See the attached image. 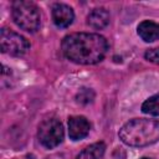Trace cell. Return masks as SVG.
Listing matches in <instances>:
<instances>
[{
	"instance_id": "obj_13",
	"label": "cell",
	"mask_w": 159,
	"mask_h": 159,
	"mask_svg": "<svg viewBox=\"0 0 159 159\" xmlns=\"http://www.w3.org/2000/svg\"><path fill=\"white\" fill-rule=\"evenodd\" d=\"M144 57H145L147 61H149L152 63H155V65H159V47L147 50L145 53H144Z\"/></svg>"
},
{
	"instance_id": "obj_10",
	"label": "cell",
	"mask_w": 159,
	"mask_h": 159,
	"mask_svg": "<svg viewBox=\"0 0 159 159\" xmlns=\"http://www.w3.org/2000/svg\"><path fill=\"white\" fill-rule=\"evenodd\" d=\"M104 152H106V144L103 142H97L86 147L82 152H80L76 159H102Z\"/></svg>"
},
{
	"instance_id": "obj_4",
	"label": "cell",
	"mask_w": 159,
	"mask_h": 159,
	"mask_svg": "<svg viewBox=\"0 0 159 159\" xmlns=\"http://www.w3.org/2000/svg\"><path fill=\"white\" fill-rule=\"evenodd\" d=\"M63 125L56 118L45 119L39 125L37 138L40 143L47 149H53L57 145H60V143L63 140Z\"/></svg>"
},
{
	"instance_id": "obj_7",
	"label": "cell",
	"mask_w": 159,
	"mask_h": 159,
	"mask_svg": "<svg viewBox=\"0 0 159 159\" xmlns=\"http://www.w3.org/2000/svg\"><path fill=\"white\" fill-rule=\"evenodd\" d=\"M75 19V12L71 6L66 4H55L52 6V20L57 27H68Z\"/></svg>"
},
{
	"instance_id": "obj_5",
	"label": "cell",
	"mask_w": 159,
	"mask_h": 159,
	"mask_svg": "<svg viewBox=\"0 0 159 159\" xmlns=\"http://www.w3.org/2000/svg\"><path fill=\"white\" fill-rule=\"evenodd\" d=\"M0 48L4 53L11 56H22L30 48V42L20 34L2 27L0 30Z\"/></svg>"
},
{
	"instance_id": "obj_3",
	"label": "cell",
	"mask_w": 159,
	"mask_h": 159,
	"mask_svg": "<svg viewBox=\"0 0 159 159\" xmlns=\"http://www.w3.org/2000/svg\"><path fill=\"white\" fill-rule=\"evenodd\" d=\"M11 16L14 22L27 32H36L40 29L41 16L37 5L32 1L16 0L11 5Z\"/></svg>"
},
{
	"instance_id": "obj_9",
	"label": "cell",
	"mask_w": 159,
	"mask_h": 159,
	"mask_svg": "<svg viewBox=\"0 0 159 159\" xmlns=\"http://www.w3.org/2000/svg\"><path fill=\"white\" fill-rule=\"evenodd\" d=\"M137 32L143 41L154 42L159 40V24L150 20H144L138 25Z\"/></svg>"
},
{
	"instance_id": "obj_8",
	"label": "cell",
	"mask_w": 159,
	"mask_h": 159,
	"mask_svg": "<svg viewBox=\"0 0 159 159\" xmlns=\"http://www.w3.org/2000/svg\"><path fill=\"white\" fill-rule=\"evenodd\" d=\"M109 24V12L104 7H96L87 15V25L96 30H102Z\"/></svg>"
},
{
	"instance_id": "obj_14",
	"label": "cell",
	"mask_w": 159,
	"mask_h": 159,
	"mask_svg": "<svg viewBox=\"0 0 159 159\" xmlns=\"http://www.w3.org/2000/svg\"><path fill=\"white\" fill-rule=\"evenodd\" d=\"M140 159H150V158H147V157H143V158H140Z\"/></svg>"
},
{
	"instance_id": "obj_1",
	"label": "cell",
	"mask_w": 159,
	"mask_h": 159,
	"mask_svg": "<svg viewBox=\"0 0 159 159\" xmlns=\"http://www.w3.org/2000/svg\"><path fill=\"white\" fill-rule=\"evenodd\" d=\"M108 42L99 34L75 32L63 37L61 48L65 57L78 65H96L108 52Z\"/></svg>"
},
{
	"instance_id": "obj_2",
	"label": "cell",
	"mask_w": 159,
	"mask_h": 159,
	"mask_svg": "<svg viewBox=\"0 0 159 159\" xmlns=\"http://www.w3.org/2000/svg\"><path fill=\"white\" fill-rule=\"evenodd\" d=\"M119 139L129 147H147L159 140V120L134 118L127 122L118 132Z\"/></svg>"
},
{
	"instance_id": "obj_6",
	"label": "cell",
	"mask_w": 159,
	"mask_h": 159,
	"mask_svg": "<svg viewBox=\"0 0 159 159\" xmlns=\"http://www.w3.org/2000/svg\"><path fill=\"white\" fill-rule=\"evenodd\" d=\"M91 124L83 116H72L68 118V135L72 140H81L89 133Z\"/></svg>"
},
{
	"instance_id": "obj_12",
	"label": "cell",
	"mask_w": 159,
	"mask_h": 159,
	"mask_svg": "<svg viewBox=\"0 0 159 159\" xmlns=\"http://www.w3.org/2000/svg\"><path fill=\"white\" fill-rule=\"evenodd\" d=\"M75 98H76V102L80 103V104H88L94 99V92L91 88L83 87L76 93Z\"/></svg>"
},
{
	"instance_id": "obj_11",
	"label": "cell",
	"mask_w": 159,
	"mask_h": 159,
	"mask_svg": "<svg viewBox=\"0 0 159 159\" xmlns=\"http://www.w3.org/2000/svg\"><path fill=\"white\" fill-rule=\"evenodd\" d=\"M142 112L150 116H159V93L147 98L143 102Z\"/></svg>"
}]
</instances>
